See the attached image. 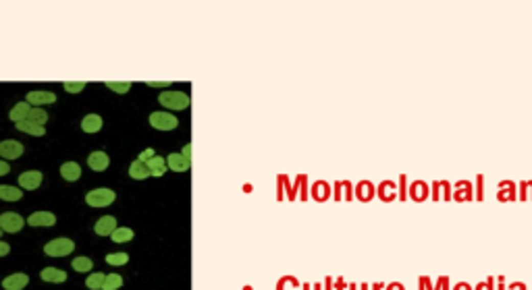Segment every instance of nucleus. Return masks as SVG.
I'll use <instances>...</instances> for the list:
<instances>
[{"label": "nucleus", "instance_id": "ea45409f", "mask_svg": "<svg viewBox=\"0 0 532 290\" xmlns=\"http://www.w3.org/2000/svg\"><path fill=\"white\" fill-rule=\"evenodd\" d=\"M510 290H526V286H524L522 282H514V284L510 286Z\"/></svg>", "mask_w": 532, "mask_h": 290}, {"label": "nucleus", "instance_id": "2f4dec72", "mask_svg": "<svg viewBox=\"0 0 532 290\" xmlns=\"http://www.w3.org/2000/svg\"><path fill=\"white\" fill-rule=\"evenodd\" d=\"M457 189H459V193H455V199H472V184L468 182V180H461L459 184H457Z\"/></svg>", "mask_w": 532, "mask_h": 290}, {"label": "nucleus", "instance_id": "39448f33", "mask_svg": "<svg viewBox=\"0 0 532 290\" xmlns=\"http://www.w3.org/2000/svg\"><path fill=\"white\" fill-rule=\"evenodd\" d=\"M150 124L154 128H158V131H173V128H177L179 120L173 114H169V112H152L150 114Z\"/></svg>", "mask_w": 532, "mask_h": 290}, {"label": "nucleus", "instance_id": "473e14b6", "mask_svg": "<svg viewBox=\"0 0 532 290\" xmlns=\"http://www.w3.org/2000/svg\"><path fill=\"white\" fill-rule=\"evenodd\" d=\"M106 87L117 93H127L131 89V83L129 81H106Z\"/></svg>", "mask_w": 532, "mask_h": 290}, {"label": "nucleus", "instance_id": "cd10ccee", "mask_svg": "<svg viewBox=\"0 0 532 290\" xmlns=\"http://www.w3.org/2000/svg\"><path fill=\"white\" fill-rule=\"evenodd\" d=\"M372 197H374V187H372L368 180L360 182V184H358V199L368 201V199H372Z\"/></svg>", "mask_w": 532, "mask_h": 290}, {"label": "nucleus", "instance_id": "f257e3e1", "mask_svg": "<svg viewBox=\"0 0 532 290\" xmlns=\"http://www.w3.org/2000/svg\"><path fill=\"white\" fill-rule=\"evenodd\" d=\"M158 102L165 108H171V110H185V108H190L192 100L185 91H160Z\"/></svg>", "mask_w": 532, "mask_h": 290}, {"label": "nucleus", "instance_id": "a211bd4d", "mask_svg": "<svg viewBox=\"0 0 532 290\" xmlns=\"http://www.w3.org/2000/svg\"><path fill=\"white\" fill-rule=\"evenodd\" d=\"M29 110H31V106H29L27 102H17V104L11 108V112H9V118H11L13 122L27 120V116H29Z\"/></svg>", "mask_w": 532, "mask_h": 290}, {"label": "nucleus", "instance_id": "4468645a", "mask_svg": "<svg viewBox=\"0 0 532 290\" xmlns=\"http://www.w3.org/2000/svg\"><path fill=\"white\" fill-rule=\"evenodd\" d=\"M15 126L19 131L27 133V135H36V137H42L46 135V126L44 124H38V122H31V120H21V122H15Z\"/></svg>", "mask_w": 532, "mask_h": 290}, {"label": "nucleus", "instance_id": "37998d69", "mask_svg": "<svg viewBox=\"0 0 532 290\" xmlns=\"http://www.w3.org/2000/svg\"><path fill=\"white\" fill-rule=\"evenodd\" d=\"M476 180H478V195H476V197H478V199H482V176H478Z\"/></svg>", "mask_w": 532, "mask_h": 290}, {"label": "nucleus", "instance_id": "c85d7f7f", "mask_svg": "<svg viewBox=\"0 0 532 290\" xmlns=\"http://www.w3.org/2000/svg\"><path fill=\"white\" fill-rule=\"evenodd\" d=\"M123 286V278L119 274H108L104 278V284H102V290H117Z\"/></svg>", "mask_w": 532, "mask_h": 290}, {"label": "nucleus", "instance_id": "72a5a7b5", "mask_svg": "<svg viewBox=\"0 0 532 290\" xmlns=\"http://www.w3.org/2000/svg\"><path fill=\"white\" fill-rule=\"evenodd\" d=\"M85 89V81H67L65 83V91L69 93H79Z\"/></svg>", "mask_w": 532, "mask_h": 290}, {"label": "nucleus", "instance_id": "f704fd0d", "mask_svg": "<svg viewBox=\"0 0 532 290\" xmlns=\"http://www.w3.org/2000/svg\"><path fill=\"white\" fill-rule=\"evenodd\" d=\"M154 155H156V153H154V149H152V147H150V149H144V151L140 153V162H148V160H150V157H154Z\"/></svg>", "mask_w": 532, "mask_h": 290}, {"label": "nucleus", "instance_id": "7c9ffc66", "mask_svg": "<svg viewBox=\"0 0 532 290\" xmlns=\"http://www.w3.org/2000/svg\"><path fill=\"white\" fill-rule=\"evenodd\" d=\"M27 120H31V122H38V124H44V122L48 120V112H46L44 108H31V110H29V116H27Z\"/></svg>", "mask_w": 532, "mask_h": 290}, {"label": "nucleus", "instance_id": "f8f14e48", "mask_svg": "<svg viewBox=\"0 0 532 290\" xmlns=\"http://www.w3.org/2000/svg\"><path fill=\"white\" fill-rule=\"evenodd\" d=\"M114 230H117V218H112V216L100 218L96 222V226H94V232H96L98 236H110Z\"/></svg>", "mask_w": 532, "mask_h": 290}, {"label": "nucleus", "instance_id": "6e6552de", "mask_svg": "<svg viewBox=\"0 0 532 290\" xmlns=\"http://www.w3.org/2000/svg\"><path fill=\"white\" fill-rule=\"evenodd\" d=\"M19 184H21V189L36 191L42 184V172L40 170H27V172L19 174Z\"/></svg>", "mask_w": 532, "mask_h": 290}, {"label": "nucleus", "instance_id": "6ab92c4d", "mask_svg": "<svg viewBox=\"0 0 532 290\" xmlns=\"http://www.w3.org/2000/svg\"><path fill=\"white\" fill-rule=\"evenodd\" d=\"M40 276H42L44 282H54V284H62L67 280V274L62 270H58V268H44Z\"/></svg>", "mask_w": 532, "mask_h": 290}, {"label": "nucleus", "instance_id": "a18cd8bd", "mask_svg": "<svg viewBox=\"0 0 532 290\" xmlns=\"http://www.w3.org/2000/svg\"><path fill=\"white\" fill-rule=\"evenodd\" d=\"M0 234H3V230H0Z\"/></svg>", "mask_w": 532, "mask_h": 290}, {"label": "nucleus", "instance_id": "7ed1b4c3", "mask_svg": "<svg viewBox=\"0 0 532 290\" xmlns=\"http://www.w3.org/2000/svg\"><path fill=\"white\" fill-rule=\"evenodd\" d=\"M73 249H75V243L71 239H54L44 247V253L48 257H65V255L73 253Z\"/></svg>", "mask_w": 532, "mask_h": 290}, {"label": "nucleus", "instance_id": "0eeeda50", "mask_svg": "<svg viewBox=\"0 0 532 290\" xmlns=\"http://www.w3.org/2000/svg\"><path fill=\"white\" fill-rule=\"evenodd\" d=\"M23 149H25L23 143L17 141V139H7V141L0 143V155L7 157V160H17V157H21V155H23Z\"/></svg>", "mask_w": 532, "mask_h": 290}, {"label": "nucleus", "instance_id": "20e7f679", "mask_svg": "<svg viewBox=\"0 0 532 290\" xmlns=\"http://www.w3.org/2000/svg\"><path fill=\"white\" fill-rule=\"evenodd\" d=\"M23 226H25V220H23L19 214H15V212L0 214V230H3V232L15 234V232H19Z\"/></svg>", "mask_w": 532, "mask_h": 290}, {"label": "nucleus", "instance_id": "2eb2a0df", "mask_svg": "<svg viewBox=\"0 0 532 290\" xmlns=\"http://www.w3.org/2000/svg\"><path fill=\"white\" fill-rule=\"evenodd\" d=\"M146 166H148V170H150V176H163V174H167V160H165V157L154 155V157H150L148 162H146Z\"/></svg>", "mask_w": 532, "mask_h": 290}, {"label": "nucleus", "instance_id": "c03bdc74", "mask_svg": "<svg viewBox=\"0 0 532 290\" xmlns=\"http://www.w3.org/2000/svg\"><path fill=\"white\" fill-rule=\"evenodd\" d=\"M387 290H403V286H401V284H397V282H395V284H391V286H387Z\"/></svg>", "mask_w": 532, "mask_h": 290}, {"label": "nucleus", "instance_id": "c756f323", "mask_svg": "<svg viewBox=\"0 0 532 290\" xmlns=\"http://www.w3.org/2000/svg\"><path fill=\"white\" fill-rule=\"evenodd\" d=\"M127 261H129L127 253H108L106 255V263L108 266H125Z\"/></svg>", "mask_w": 532, "mask_h": 290}, {"label": "nucleus", "instance_id": "aec40b11", "mask_svg": "<svg viewBox=\"0 0 532 290\" xmlns=\"http://www.w3.org/2000/svg\"><path fill=\"white\" fill-rule=\"evenodd\" d=\"M23 197V191L11 184H0V199L5 201H19Z\"/></svg>", "mask_w": 532, "mask_h": 290}, {"label": "nucleus", "instance_id": "1a4fd4ad", "mask_svg": "<svg viewBox=\"0 0 532 290\" xmlns=\"http://www.w3.org/2000/svg\"><path fill=\"white\" fill-rule=\"evenodd\" d=\"M108 164H110V160H108V155H106L104 151H91V153L87 155V166H89L94 172L106 170Z\"/></svg>", "mask_w": 532, "mask_h": 290}, {"label": "nucleus", "instance_id": "dca6fc26", "mask_svg": "<svg viewBox=\"0 0 532 290\" xmlns=\"http://www.w3.org/2000/svg\"><path fill=\"white\" fill-rule=\"evenodd\" d=\"M60 176L65 178V180H69V182L79 180V176H81V166H79L77 162H65V164L60 166Z\"/></svg>", "mask_w": 532, "mask_h": 290}, {"label": "nucleus", "instance_id": "79ce46f5", "mask_svg": "<svg viewBox=\"0 0 532 290\" xmlns=\"http://www.w3.org/2000/svg\"><path fill=\"white\" fill-rule=\"evenodd\" d=\"M455 290H472V286H470V284H466V282H461V284L455 286Z\"/></svg>", "mask_w": 532, "mask_h": 290}, {"label": "nucleus", "instance_id": "e433bc0d", "mask_svg": "<svg viewBox=\"0 0 532 290\" xmlns=\"http://www.w3.org/2000/svg\"><path fill=\"white\" fill-rule=\"evenodd\" d=\"M476 290H493V280H487V282H480L476 286Z\"/></svg>", "mask_w": 532, "mask_h": 290}, {"label": "nucleus", "instance_id": "a19ab883", "mask_svg": "<svg viewBox=\"0 0 532 290\" xmlns=\"http://www.w3.org/2000/svg\"><path fill=\"white\" fill-rule=\"evenodd\" d=\"M167 85H171V81H167V83H158V81H150V87H165V89H167Z\"/></svg>", "mask_w": 532, "mask_h": 290}, {"label": "nucleus", "instance_id": "b1692460", "mask_svg": "<svg viewBox=\"0 0 532 290\" xmlns=\"http://www.w3.org/2000/svg\"><path fill=\"white\" fill-rule=\"evenodd\" d=\"M329 195H331V187L327 182H322V180L314 182V187H312V197L316 201H325Z\"/></svg>", "mask_w": 532, "mask_h": 290}, {"label": "nucleus", "instance_id": "4c0bfd02", "mask_svg": "<svg viewBox=\"0 0 532 290\" xmlns=\"http://www.w3.org/2000/svg\"><path fill=\"white\" fill-rule=\"evenodd\" d=\"M9 251H11L9 243H5V241H0V257H5V255H9Z\"/></svg>", "mask_w": 532, "mask_h": 290}, {"label": "nucleus", "instance_id": "58836bf2", "mask_svg": "<svg viewBox=\"0 0 532 290\" xmlns=\"http://www.w3.org/2000/svg\"><path fill=\"white\" fill-rule=\"evenodd\" d=\"M183 155H185L187 160H192V145H190V143H187V145L183 147Z\"/></svg>", "mask_w": 532, "mask_h": 290}, {"label": "nucleus", "instance_id": "423d86ee", "mask_svg": "<svg viewBox=\"0 0 532 290\" xmlns=\"http://www.w3.org/2000/svg\"><path fill=\"white\" fill-rule=\"evenodd\" d=\"M31 108H40V106H46V104H54L56 102V93L52 91H42V89H36V91H27V100H25Z\"/></svg>", "mask_w": 532, "mask_h": 290}, {"label": "nucleus", "instance_id": "393cba45", "mask_svg": "<svg viewBox=\"0 0 532 290\" xmlns=\"http://www.w3.org/2000/svg\"><path fill=\"white\" fill-rule=\"evenodd\" d=\"M71 266H73V270H75V272L87 274V272H91V268H94V261L89 259V257H83V255H81V257H75Z\"/></svg>", "mask_w": 532, "mask_h": 290}, {"label": "nucleus", "instance_id": "c9c22d12", "mask_svg": "<svg viewBox=\"0 0 532 290\" xmlns=\"http://www.w3.org/2000/svg\"><path fill=\"white\" fill-rule=\"evenodd\" d=\"M9 172H11L9 162H3V160H0V176H5V174H9Z\"/></svg>", "mask_w": 532, "mask_h": 290}, {"label": "nucleus", "instance_id": "9d476101", "mask_svg": "<svg viewBox=\"0 0 532 290\" xmlns=\"http://www.w3.org/2000/svg\"><path fill=\"white\" fill-rule=\"evenodd\" d=\"M27 284H29V276H27V274H21V272L11 274V276H7V278L3 280V288H5V290H23Z\"/></svg>", "mask_w": 532, "mask_h": 290}, {"label": "nucleus", "instance_id": "f03ea898", "mask_svg": "<svg viewBox=\"0 0 532 290\" xmlns=\"http://www.w3.org/2000/svg\"><path fill=\"white\" fill-rule=\"evenodd\" d=\"M114 199H117V195L110 189H94L85 195V203L89 207H108Z\"/></svg>", "mask_w": 532, "mask_h": 290}, {"label": "nucleus", "instance_id": "412c9836", "mask_svg": "<svg viewBox=\"0 0 532 290\" xmlns=\"http://www.w3.org/2000/svg\"><path fill=\"white\" fill-rule=\"evenodd\" d=\"M379 197H381L383 201H393V199H397V187H395V182H391V180L381 182V187H379Z\"/></svg>", "mask_w": 532, "mask_h": 290}, {"label": "nucleus", "instance_id": "ddd939ff", "mask_svg": "<svg viewBox=\"0 0 532 290\" xmlns=\"http://www.w3.org/2000/svg\"><path fill=\"white\" fill-rule=\"evenodd\" d=\"M29 226H54L56 224V216L50 212H36L27 218Z\"/></svg>", "mask_w": 532, "mask_h": 290}, {"label": "nucleus", "instance_id": "bb28decb", "mask_svg": "<svg viewBox=\"0 0 532 290\" xmlns=\"http://www.w3.org/2000/svg\"><path fill=\"white\" fill-rule=\"evenodd\" d=\"M110 239L114 243H129V241H133V230L131 228H117L110 234Z\"/></svg>", "mask_w": 532, "mask_h": 290}, {"label": "nucleus", "instance_id": "4be33fe9", "mask_svg": "<svg viewBox=\"0 0 532 290\" xmlns=\"http://www.w3.org/2000/svg\"><path fill=\"white\" fill-rule=\"evenodd\" d=\"M129 176L135 178V180H144V178H148V176H150V170H148L146 162H140V160H135V162L129 166Z\"/></svg>", "mask_w": 532, "mask_h": 290}, {"label": "nucleus", "instance_id": "f3484780", "mask_svg": "<svg viewBox=\"0 0 532 290\" xmlns=\"http://www.w3.org/2000/svg\"><path fill=\"white\" fill-rule=\"evenodd\" d=\"M81 128H83V133H98L100 128H102V118H100V114H87V116H83Z\"/></svg>", "mask_w": 532, "mask_h": 290}, {"label": "nucleus", "instance_id": "9b49d317", "mask_svg": "<svg viewBox=\"0 0 532 290\" xmlns=\"http://www.w3.org/2000/svg\"><path fill=\"white\" fill-rule=\"evenodd\" d=\"M167 166L173 170V172H187L192 166V160H187L183 153H171L167 157Z\"/></svg>", "mask_w": 532, "mask_h": 290}, {"label": "nucleus", "instance_id": "a878e982", "mask_svg": "<svg viewBox=\"0 0 532 290\" xmlns=\"http://www.w3.org/2000/svg\"><path fill=\"white\" fill-rule=\"evenodd\" d=\"M104 278H106V274H102V272H96V274H89V276H87V280H85V286H87L89 290H102Z\"/></svg>", "mask_w": 532, "mask_h": 290}, {"label": "nucleus", "instance_id": "5701e85b", "mask_svg": "<svg viewBox=\"0 0 532 290\" xmlns=\"http://www.w3.org/2000/svg\"><path fill=\"white\" fill-rule=\"evenodd\" d=\"M426 195H428V187H426V182L416 180V182L412 184V189H410V197H412L414 201H424Z\"/></svg>", "mask_w": 532, "mask_h": 290}]
</instances>
